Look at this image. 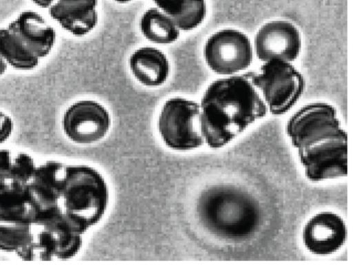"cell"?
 <instances>
[{
  "instance_id": "obj_13",
  "label": "cell",
  "mask_w": 353,
  "mask_h": 269,
  "mask_svg": "<svg viewBox=\"0 0 353 269\" xmlns=\"http://www.w3.org/2000/svg\"><path fill=\"white\" fill-rule=\"evenodd\" d=\"M65 167L61 162L48 161L37 166L29 181L30 192L43 212L61 206Z\"/></svg>"
},
{
  "instance_id": "obj_7",
  "label": "cell",
  "mask_w": 353,
  "mask_h": 269,
  "mask_svg": "<svg viewBox=\"0 0 353 269\" xmlns=\"http://www.w3.org/2000/svg\"><path fill=\"white\" fill-rule=\"evenodd\" d=\"M306 177L314 182L347 174V135L345 131L298 149Z\"/></svg>"
},
{
  "instance_id": "obj_1",
  "label": "cell",
  "mask_w": 353,
  "mask_h": 269,
  "mask_svg": "<svg viewBox=\"0 0 353 269\" xmlns=\"http://www.w3.org/2000/svg\"><path fill=\"white\" fill-rule=\"evenodd\" d=\"M252 72L214 81L200 104V125L205 143L221 148L256 121L268 108L251 81Z\"/></svg>"
},
{
  "instance_id": "obj_8",
  "label": "cell",
  "mask_w": 353,
  "mask_h": 269,
  "mask_svg": "<svg viewBox=\"0 0 353 269\" xmlns=\"http://www.w3.org/2000/svg\"><path fill=\"white\" fill-rule=\"evenodd\" d=\"M286 131L294 147L300 149L344 130L333 106L313 103L303 106L289 119Z\"/></svg>"
},
{
  "instance_id": "obj_12",
  "label": "cell",
  "mask_w": 353,
  "mask_h": 269,
  "mask_svg": "<svg viewBox=\"0 0 353 269\" xmlns=\"http://www.w3.org/2000/svg\"><path fill=\"white\" fill-rule=\"evenodd\" d=\"M98 0H57L48 9L51 18L77 37L90 33L97 26Z\"/></svg>"
},
{
  "instance_id": "obj_20",
  "label": "cell",
  "mask_w": 353,
  "mask_h": 269,
  "mask_svg": "<svg viewBox=\"0 0 353 269\" xmlns=\"http://www.w3.org/2000/svg\"><path fill=\"white\" fill-rule=\"evenodd\" d=\"M57 0H32V2L42 9L48 10Z\"/></svg>"
},
{
  "instance_id": "obj_3",
  "label": "cell",
  "mask_w": 353,
  "mask_h": 269,
  "mask_svg": "<svg viewBox=\"0 0 353 269\" xmlns=\"http://www.w3.org/2000/svg\"><path fill=\"white\" fill-rule=\"evenodd\" d=\"M109 190L103 177L88 166H65L61 206L88 230L104 216Z\"/></svg>"
},
{
  "instance_id": "obj_6",
  "label": "cell",
  "mask_w": 353,
  "mask_h": 269,
  "mask_svg": "<svg viewBox=\"0 0 353 269\" xmlns=\"http://www.w3.org/2000/svg\"><path fill=\"white\" fill-rule=\"evenodd\" d=\"M204 58L214 73L233 76L246 70L253 61V48L248 37L236 30H221L207 41Z\"/></svg>"
},
{
  "instance_id": "obj_2",
  "label": "cell",
  "mask_w": 353,
  "mask_h": 269,
  "mask_svg": "<svg viewBox=\"0 0 353 269\" xmlns=\"http://www.w3.org/2000/svg\"><path fill=\"white\" fill-rule=\"evenodd\" d=\"M55 30L38 12H22L7 28L0 30V54L19 71H30L53 50Z\"/></svg>"
},
{
  "instance_id": "obj_19",
  "label": "cell",
  "mask_w": 353,
  "mask_h": 269,
  "mask_svg": "<svg viewBox=\"0 0 353 269\" xmlns=\"http://www.w3.org/2000/svg\"><path fill=\"white\" fill-rule=\"evenodd\" d=\"M14 130V122L11 117L0 110V145L11 137Z\"/></svg>"
},
{
  "instance_id": "obj_18",
  "label": "cell",
  "mask_w": 353,
  "mask_h": 269,
  "mask_svg": "<svg viewBox=\"0 0 353 269\" xmlns=\"http://www.w3.org/2000/svg\"><path fill=\"white\" fill-rule=\"evenodd\" d=\"M37 168L34 160L27 153L0 150V179L29 182Z\"/></svg>"
},
{
  "instance_id": "obj_4",
  "label": "cell",
  "mask_w": 353,
  "mask_h": 269,
  "mask_svg": "<svg viewBox=\"0 0 353 269\" xmlns=\"http://www.w3.org/2000/svg\"><path fill=\"white\" fill-rule=\"evenodd\" d=\"M251 81L263 95L273 115H283L297 103L305 90L303 75L291 63L280 60L265 62L261 72H253Z\"/></svg>"
},
{
  "instance_id": "obj_5",
  "label": "cell",
  "mask_w": 353,
  "mask_h": 269,
  "mask_svg": "<svg viewBox=\"0 0 353 269\" xmlns=\"http://www.w3.org/2000/svg\"><path fill=\"white\" fill-rule=\"evenodd\" d=\"M200 104L183 98L169 99L160 114L158 128L170 148L186 151L205 143L200 125Z\"/></svg>"
},
{
  "instance_id": "obj_10",
  "label": "cell",
  "mask_w": 353,
  "mask_h": 269,
  "mask_svg": "<svg viewBox=\"0 0 353 269\" xmlns=\"http://www.w3.org/2000/svg\"><path fill=\"white\" fill-rule=\"evenodd\" d=\"M301 47L298 29L284 21H271L264 25L257 32L254 41L256 55L264 63L272 60L294 62L299 57Z\"/></svg>"
},
{
  "instance_id": "obj_11",
  "label": "cell",
  "mask_w": 353,
  "mask_h": 269,
  "mask_svg": "<svg viewBox=\"0 0 353 269\" xmlns=\"http://www.w3.org/2000/svg\"><path fill=\"white\" fill-rule=\"evenodd\" d=\"M347 229L343 219L332 212H322L305 224L303 238L305 247L317 255H330L344 244Z\"/></svg>"
},
{
  "instance_id": "obj_9",
  "label": "cell",
  "mask_w": 353,
  "mask_h": 269,
  "mask_svg": "<svg viewBox=\"0 0 353 269\" xmlns=\"http://www.w3.org/2000/svg\"><path fill=\"white\" fill-rule=\"evenodd\" d=\"M111 126L108 111L94 101L74 103L65 112L63 128L65 135L78 144H91L103 139Z\"/></svg>"
},
{
  "instance_id": "obj_14",
  "label": "cell",
  "mask_w": 353,
  "mask_h": 269,
  "mask_svg": "<svg viewBox=\"0 0 353 269\" xmlns=\"http://www.w3.org/2000/svg\"><path fill=\"white\" fill-rule=\"evenodd\" d=\"M130 70L136 79L147 87H159L168 80L170 66L165 54L151 47L139 49L130 59Z\"/></svg>"
},
{
  "instance_id": "obj_21",
  "label": "cell",
  "mask_w": 353,
  "mask_h": 269,
  "mask_svg": "<svg viewBox=\"0 0 353 269\" xmlns=\"http://www.w3.org/2000/svg\"><path fill=\"white\" fill-rule=\"evenodd\" d=\"M8 64L3 57L1 54H0V77L3 76L8 70Z\"/></svg>"
},
{
  "instance_id": "obj_17",
  "label": "cell",
  "mask_w": 353,
  "mask_h": 269,
  "mask_svg": "<svg viewBox=\"0 0 353 269\" xmlns=\"http://www.w3.org/2000/svg\"><path fill=\"white\" fill-rule=\"evenodd\" d=\"M33 241L30 224L0 223V250L15 252L24 260L32 261Z\"/></svg>"
},
{
  "instance_id": "obj_15",
  "label": "cell",
  "mask_w": 353,
  "mask_h": 269,
  "mask_svg": "<svg viewBox=\"0 0 353 269\" xmlns=\"http://www.w3.org/2000/svg\"><path fill=\"white\" fill-rule=\"evenodd\" d=\"M157 8L167 14L180 30L191 31L204 21L205 0H153Z\"/></svg>"
},
{
  "instance_id": "obj_16",
  "label": "cell",
  "mask_w": 353,
  "mask_h": 269,
  "mask_svg": "<svg viewBox=\"0 0 353 269\" xmlns=\"http://www.w3.org/2000/svg\"><path fill=\"white\" fill-rule=\"evenodd\" d=\"M140 28L145 38L155 44H172L180 37V30L175 23L157 8L145 12L141 19Z\"/></svg>"
},
{
  "instance_id": "obj_22",
  "label": "cell",
  "mask_w": 353,
  "mask_h": 269,
  "mask_svg": "<svg viewBox=\"0 0 353 269\" xmlns=\"http://www.w3.org/2000/svg\"><path fill=\"white\" fill-rule=\"evenodd\" d=\"M118 3L120 4H127L132 1V0H114Z\"/></svg>"
}]
</instances>
